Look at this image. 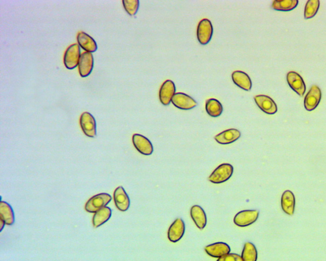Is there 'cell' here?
Here are the masks:
<instances>
[{"label":"cell","mask_w":326,"mask_h":261,"mask_svg":"<svg viewBox=\"0 0 326 261\" xmlns=\"http://www.w3.org/2000/svg\"><path fill=\"white\" fill-rule=\"evenodd\" d=\"M234 170L232 165L225 163L217 167L210 175L208 180L213 184H222L231 177Z\"/></svg>","instance_id":"cell-1"},{"label":"cell","mask_w":326,"mask_h":261,"mask_svg":"<svg viewBox=\"0 0 326 261\" xmlns=\"http://www.w3.org/2000/svg\"><path fill=\"white\" fill-rule=\"evenodd\" d=\"M112 197L109 194L102 193L96 195L89 199L85 204V209L89 213H96L104 208L111 201Z\"/></svg>","instance_id":"cell-2"},{"label":"cell","mask_w":326,"mask_h":261,"mask_svg":"<svg viewBox=\"0 0 326 261\" xmlns=\"http://www.w3.org/2000/svg\"><path fill=\"white\" fill-rule=\"evenodd\" d=\"M80 46L74 43L71 45L64 56V64L68 70L74 69L78 65L80 58Z\"/></svg>","instance_id":"cell-3"},{"label":"cell","mask_w":326,"mask_h":261,"mask_svg":"<svg viewBox=\"0 0 326 261\" xmlns=\"http://www.w3.org/2000/svg\"><path fill=\"white\" fill-rule=\"evenodd\" d=\"M213 35L212 23L207 19H203L198 24L197 38L202 45H207L210 42Z\"/></svg>","instance_id":"cell-4"},{"label":"cell","mask_w":326,"mask_h":261,"mask_svg":"<svg viewBox=\"0 0 326 261\" xmlns=\"http://www.w3.org/2000/svg\"><path fill=\"white\" fill-rule=\"evenodd\" d=\"M80 124L83 132L90 138L97 136V123L92 114L89 112H84L81 115Z\"/></svg>","instance_id":"cell-5"},{"label":"cell","mask_w":326,"mask_h":261,"mask_svg":"<svg viewBox=\"0 0 326 261\" xmlns=\"http://www.w3.org/2000/svg\"><path fill=\"white\" fill-rule=\"evenodd\" d=\"M321 97H322V92L319 87L317 85H313L304 100V106L306 111H312L317 108L320 103Z\"/></svg>","instance_id":"cell-6"},{"label":"cell","mask_w":326,"mask_h":261,"mask_svg":"<svg viewBox=\"0 0 326 261\" xmlns=\"http://www.w3.org/2000/svg\"><path fill=\"white\" fill-rule=\"evenodd\" d=\"M259 215V211L256 210L240 212L235 217L234 223L239 227L249 226L256 222Z\"/></svg>","instance_id":"cell-7"},{"label":"cell","mask_w":326,"mask_h":261,"mask_svg":"<svg viewBox=\"0 0 326 261\" xmlns=\"http://www.w3.org/2000/svg\"><path fill=\"white\" fill-rule=\"evenodd\" d=\"M287 81L289 86L299 96H303L306 91V85L303 78L295 72H289L287 74Z\"/></svg>","instance_id":"cell-8"},{"label":"cell","mask_w":326,"mask_h":261,"mask_svg":"<svg viewBox=\"0 0 326 261\" xmlns=\"http://www.w3.org/2000/svg\"><path fill=\"white\" fill-rule=\"evenodd\" d=\"M171 103L181 110H191L197 106V102L195 99L182 92L175 93L171 99Z\"/></svg>","instance_id":"cell-9"},{"label":"cell","mask_w":326,"mask_h":261,"mask_svg":"<svg viewBox=\"0 0 326 261\" xmlns=\"http://www.w3.org/2000/svg\"><path fill=\"white\" fill-rule=\"evenodd\" d=\"M94 67V58L92 53L85 52L80 56L79 63H78V72L81 77H86L89 76L92 72Z\"/></svg>","instance_id":"cell-10"},{"label":"cell","mask_w":326,"mask_h":261,"mask_svg":"<svg viewBox=\"0 0 326 261\" xmlns=\"http://www.w3.org/2000/svg\"><path fill=\"white\" fill-rule=\"evenodd\" d=\"M133 143L134 147L142 154L150 155L153 153L154 150L153 144L144 136L134 134L133 136Z\"/></svg>","instance_id":"cell-11"},{"label":"cell","mask_w":326,"mask_h":261,"mask_svg":"<svg viewBox=\"0 0 326 261\" xmlns=\"http://www.w3.org/2000/svg\"><path fill=\"white\" fill-rule=\"evenodd\" d=\"M175 91L176 87L174 82L170 80H166L161 85L159 91V99L161 103L163 106H168L175 94Z\"/></svg>","instance_id":"cell-12"},{"label":"cell","mask_w":326,"mask_h":261,"mask_svg":"<svg viewBox=\"0 0 326 261\" xmlns=\"http://www.w3.org/2000/svg\"><path fill=\"white\" fill-rule=\"evenodd\" d=\"M254 100L257 106L264 113L269 115L276 113V105L270 97L266 96V95H257V96L254 97Z\"/></svg>","instance_id":"cell-13"},{"label":"cell","mask_w":326,"mask_h":261,"mask_svg":"<svg viewBox=\"0 0 326 261\" xmlns=\"http://www.w3.org/2000/svg\"><path fill=\"white\" fill-rule=\"evenodd\" d=\"M185 224L181 219H176L168 229V238L173 243L177 242L185 233Z\"/></svg>","instance_id":"cell-14"},{"label":"cell","mask_w":326,"mask_h":261,"mask_svg":"<svg viewBox=\"0 0 326 261\" xmlns=\"http://www.w3.org/2000/svg\"><path fill=\"white\" fill-rule=\"evenodd\" d=\"M205 250L211 257L220 258L229 254L231 252V248L227 243L218 242L206 246Z\"/></svg>","instance_id":"cell-15"},{"label":"cell","mask_w":326,"mask_h":261,"mask_svg":"<svg viewBox=\"0 0 326 261\" xmlns=\"http://www.w3.org/2000/svg\"><path fill=\"white\" fill-rule=\"evenodd\" d=\"M114 199L117 209L120 211L126 212L129 209L130 200L123 187H119L115 190Z\"/></svg>","instance_id":"cell-16"},{"label":"cell","mask_w":326,"mask_h":261,"mask_svg":"<svg viewBox=\"0 0 326 261\" xmlns=\"http://www.w3.org/2000/svg\"><path fill=\"white\" fill-rule=\"evenodd\" d=\"M241 136L240 131L236 129H229L218 134L215 136V140L222 145H227L235 142Z\"/></svg>","instance_id":"cell-17"},{"label":"cell","mask_w":326,"mask_h":261,"mask_svg":"<svg viewBox=\"0 0 326 261\" xmlns=\"http://www.w3.org/2000/svg\"><path fill=\"white\" fill-rule=\"evenodd\" d=\"M77 38L78 45L86 52L92 53L97 51L98 48L97 42L86 33H78Z\"/></svg>","instance_id":"cell-18"},{"label":"cell","mask_w":326,"mask_h":261,"mask_svg":"<svg viewBox=\"0 0 326 261\" xmlns=\"http://www.w3.org/2000/svg\"><path fill=\"white\" fill-rule=\"evenodd\" d=\"M232 80L240 88L249 91L252 88V81L248 75L242 71H235L232 74Z\"/></svg>","instance_id":"cell-19"},{"label":"cell","mask_w":326,"mask_h":261,"mask_svg":"<svg viewBox=\"0 0 326 261\" xmlns=\"http://www.w3.org/2000/svg\"><path fill=\"white\" fill-rule=\"evenodd\" d=\"M281 206L283 211L289 216H293L295 210V197L291 191L284 192L281 198Z\"/></svg>","instance_id":"cell-20"},{"label":"cell","mask_w":326,"mask_h":261,"mask_svg":"<svg viewBox=\"0 0 326 261\" xmlns=\"http://www.w3.org/2000/svg\"><path fill=\"white\" fill-rule=\"evenodd\" d=\"M191 216L194 223L201 230L205 228L207 223V216L202 207L198 205L193 206L191 209Z\"/></svg>","instance_id":"cell-21"},{"label":"cell","mask_w":326,"mask_h":261,"mask_svg":"<svg viewBox=\"0 0 326 261\" xmlns=\"http://www.w3.org/2000/svg\"><path fill=\"white\" fill-rule=\"evenodd\" d=\"M0 219L4 221L6 225L11 226L14 223L13 210L9 204L5 201L0 202Z\"/></svg>","instance_id":"cell-22"},{"label":"cell","mask_w":326,"mask_h":261,"mask_svg":"<svg viewBox=\"0 0 326 261\" xmlns=\"http://www.w3.org/2000/svg\"><path fill=\"white\" fill-rule=\"evenodd\" d=\"M112 216V210L105 206L99 211L96 212L92 218V224L95 228H99L109 220Z\"/></svg>","instance_id":"cell-23"},{"label":"cell","mask_w":326,"mask_h":261,"mask_svg":"<svg viewBox=\"0 0 326 261\" xmlns=\"http://www.w3.org/2000/svg\"><path fill=\"white\" fill-rule=\"evenodd\" d=\"M206 111L210 116L217 118L222 114L223 107L222 104L216 99L211 98L206 102Z\"/></svg>","instance_id":"cell-24"},{"label":"cell","mask_w":326,"mask_h":261,"mask_svg":"<svg viewBox=\"0 0 326 261\" xmlns=\"http://www.w3.org/2000/svg\"><path fill=\"white\" fill-rule=\"evenodd\" d=\"M298 0H275L272 4V8L278 11H291L298 5Z\"/></svg>","instance_id":"cell-25"},{"label":"cell","mask_w":326,"mask_h":261,"mask_svg":"<svg viewBox=\"0 0 326 261\" xmlns=\"http://www.w3.org/2000/svg\"><path fill=\"white\" fill-rule=\"evenodd\" d=\"M242 258L243 261H257V251L253 243L247 242L245 244Z\"/></svg>","instance_id":"cell-26"},{"label":"cell","mask_w":326,"mask_h":261,"mask_svg":"<svg viewBox=\"0 0 326 261\" xmlns=\"http://www.w3.org/2000/svg\"><path fill=\"white\" fill-rule=\"evenodd\" d=\"M320 1L318 0H309L306 4L304 16L306 19L313 18L317 14L319 9Z\"/></svg>","instance_id":"cell-27"},{"label":"cell","mask_w":326,"mask_h":261,"mask_svg":"<svg viewBox=\"0 0 326 261\" xmlns=\"http://www.w3.org/2000/svg\"><path fill=\"white\" fill-rule=\"evenodd\" d=\"M125 11L131 16L136 15L139 8L138 0H123L122 1Z\"/></svg>","instance_id":"cell-28"},{"label":"cell","mask_w":326,"mask_h":261,"mask_svg":"<svg viewBox=\"0 0 326 261\" xmlns=\"http://www.w3.org/2000/svg\"><path fill=\"white\" fill-rule=\"evenodd\" d=\"M217 261H243V260L242 256L236 254V253H229V254L219 258Z\"/></svg>","instance_id":"cell-29"},{"label":"cell","mask_w":326,"mask_h":261,"mask_svg":"<svg viewBox=\"0 0 326 261\" xmlns=\"http://www.w3.org/2000/svg\"><path fill=\"white\" fill-rule=\"evenodd\" d=\"M5 224H6V223H4V221H2V219H0V225H1V228H0V231H2V229H3Z\"/></svg>","instance_id":"cell-30"}]
</instances>
